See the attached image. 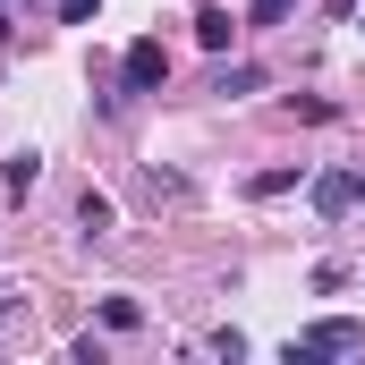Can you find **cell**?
I'll use <instances>...</instances> for the list:
<instances>
[{
  "mask_svg": "<svg viewBox=\"0 0 365 365\" xmlns=\"http://www.w3.org/2000/svg\"><path fill=\"white\" fill-rule=\"evenodd\" d=\"M365 331L349 323V314H331V323H314V331H297L289 340V365H314V357H357Z\"/></svg>",
  "mask_w": 365,
  "mask_h": 365,
  "instance_id": "1",
  "label": "cell"
},
{
  "mask_svg": "<svg viewBox=\"0 0 365 365\" xmlns=\"http://www.w3.org/2000/svg\"><path fill=\"white\" fill-rule=\"evenodd\" d=\"M306 195H314L323 221H340V212H357V204H365V170H323V179H306Z\"/></svg>",
  "mask_w": 365,
  "mask_h": 365,
  "instance_id": "2",
  "label": "cell"
},
{
  "mask_svg": "<svg viewBox=\"0 0 365 365\" xmlns=\"http://www.w3.org/2000/svg\"><path fill=\"white\" fill-rule=\"evenodd\" d=\"M162 77H170V51H162V43H128V60H119V86H128V93H153Z\"/></svg>",
  "mask_w": 365,
  "mask_h": 365,
  "instance_id": "3",
  "label": "cell"
},
{
  "mask_svg": "<svg viewBox=\"0 0 365 365\" xmlns=\"http://www.w3.org/2000/svg\"><path fill=\"white\" fill-rule=\"evenodd\" d=\"M230 34H238L230 9H204V17H195V43H204V51H230Z\"/></svg>",
  "mask_w": 365,
  "mask_h": 365,
  "instance_id": "4",
  "label": "cell"
},
{
  "mask_svg": "<svg viewBox=\"0 0 365 365\" xmlns=\"http://www.w3.org/2000/svg\"><path fill=\"white\" fill-rule=\"evenodd\" d=\"M77 221H86V238H102V230H110V195H93V187H86V204H77Z\"/></svg>",
  "mask_w": 365,
  "mask_h": 365,
  "instance_id": "5",
  "label": "cell"
},
{
  "mask_svg": "<svg viewBox=\"0 0 365 365\" xmlns=\"http://www.w3.org/2000/svg\"><path fill=\"white\" fill-rule=\"evenodd\" d=\"M102 323H110V331H136V323H145V306H136V297H110V306H102Z\"/></svg>",
  "mask_w": 365,
  "mask_h": 365,
  "instance_id": "6",
  "label": "cell"
},
{
  "mask_svg": "<svg viewBox=\"0 0 365 365\" xmlns=\"http://www.w3.org/2000/svg\"><path fill=\"white\" fill-rule=\"evenodd\" d=\"M43 179V153H17V162H9V187H17V195H26V187Z\"/></svg>",
  "mask_w": 365,
  "mask_h": 365,
  "instance_id": "7",
  "label": "cell"
},
{
  "mask_svg": "<svg viewBox=\"0 0 365 365\" xmlns=\"http://www.w3.org/2000/svg\"><path fill=\"white\" fill-rule=\"evenodd\" d=\"M93 9H102V0H60V17H68V26H86Z\"/></svg>",
  "mask_w": 365,
  "mask_h": 365,
  "instance_id": "8",
  "label": "cell"
},
{
  "mask_svg": "<svg viewBox=\"0 0 365 365\" xmlns=\"http://www.w3.org/2000/svg\"><path fill=\"white\" fill-rule=\"evenodd\" d=\"M280 9H289V0H255V26H280Z\"/></svg>",
  "mask_w": 365,
  "mask_h": 365,
  "instance_id": "9",
  "label": "cell"
}]
</instances>
